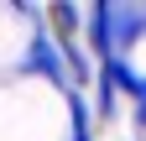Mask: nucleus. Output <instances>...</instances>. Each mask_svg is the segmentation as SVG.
Masks as SVG:
<instances>
[{"mask_svg": "<svg viewBox=\"0 0 146 141\" xmlns=\"http://www.w3.org/2000/svg\"><path fill=\"white\" fill-rule=\"evenodd\" d=\"M26 73H42V78H52V84H63L68 78V52H58V42H52L47 37V31H42V37H31V47H26Z\"/></svg>", "mask_w": 146, "mask_h": 141, "instance_id": "nucleus-1", "label": "nucleus"}]
</instances>
